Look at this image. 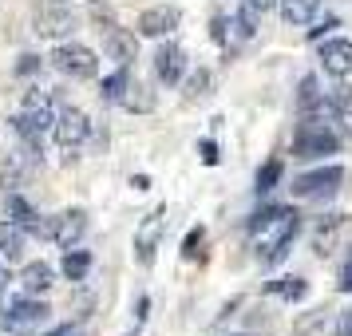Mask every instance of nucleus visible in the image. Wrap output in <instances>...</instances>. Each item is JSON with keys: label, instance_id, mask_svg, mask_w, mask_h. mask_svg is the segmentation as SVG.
<instances>
[{"label": "nucleus", "instance_id": "obj_38", "mask_svg": "<svg viewBox=\"0 0 352 336\" xmlns=\"http://www.w3.org/2000/svg\"><path fill=\"white\" fill-rule=\"evenodd\" d=\"M340 336H352V309L340 317Z\"/></svg>", "mask_w": 352, "mask_h": 336}, {"label": "nucleus", "instance_id": "obj_18", "mask_svg": "<svg viewBox=\"0 0 352 336\" xmlns=\"http://www.w3.org/2000/svg\"><path fill=\"white\" fill-rule=\"evenodd\" d=\"M277 8H281V20L285 24L301 28V24H309L320 12V0H277Z\"/></svg>", "mask_w": 352, "mask_h": 336}, {"label": "nucleus", "instance_id": "obj_30", "mask_svg": "<svg viewBox=\"0 0 352 336\" xmlns=\"http://www.w3.org/2000/svg\"><path fill=\"white\" fill-rule=\"evenodd\" d=\"M336 289H340V293H352V245H349V257H344V265H340Z\"/></svg>", "mask_w": 352, "mask_h": 336}, {"label": "nucleus", "instance_id": "obj_2", "mask_svg": "<svg viewBox=\"0 0 352 336\" xmlns=\"http://www.w3.org/2000/svg\"><path fill=\"white\" fill-rule=\"evenodd\" d=\"M48 60L60 76H67V80H96L99 76V56L87 48V44H76V40H64Z\"/></svg>", "mask_w": 352, "mask_h": 336}, {"label": "nucleus", "instance_id": "obj_13", "mask_svg": "<svg viewBox=\"0 0 352 336\" xmlns=\"http://www.w3.org/2000/svg\"><path fill=\"white\" fill-rule=\"evenodd\" d=\"M178 24H182V12H178L175 4H155V8L139 12V32H143V36H155V40L170 36Z\"/></svg>", "mask_w": 352, "mask_h": 336}, {"label": "nucleus", "instance_id": "obj_11", "mask_svg": "<svg viewBox=\"0 0 352 336\" xmlns=\"http://www.w3.org/2000/svg\"><path fill=\"white\" fill-rule=\"evenodd\" d=\"M83 234H87V214L83 210H64V214H56L48 222V238L56 245H64V249H72Z\"/></svg>", "mask_w": 352, "mask_h": 336}, {"label": "nucleus", "instance_id": "obj_40", "mask_svg": "<svg viewBox=\"0 0 352 336\" xmlns=\"http://www.w3.org/2000/svg\"><path fill=\"white\" fill-rule=\"evenodd\" d=\"M4 285H8V273L0 269V293H4Z\"/></svg>", "mask_w": 352, "mask_h": 336}, {"label": "nucleus", "instance_id": "obj_36", "mask_svg": "<svg viewBox=\"0 0 352 336\" xmlns=\"http://www.w3.org/2000/svg\"><path fill=\"white\" fill-rule=\"evenodd\" d=\"M245 4L254 8L257 16H265V12H270V8H273V4H277V0H245Z\"/></svg>", "mask_w": 352, "mask_h": 336}, {"label": "nucleus", "instance_id": "obj_19", "mask_svg": "<svg viewBox=\"0 0 352 336\" xmlns=\"http://www.w3.org/2000/svg\"><path fill=\"white\" fill-rule=\"evenodd\" d=\"M52 277H56V273H52V265L48 261H32V265H24V273H20V285H24V293H48L52 289Z\"/></svg>", "mask_w": 352, "mask_h": 336}, {"label": "nucleus", "instance_id": "obj_20", "mask_svg": "<svg viewBox=\"0 0 352 336\" xmlns=\"http://www.w3.org/2000/svg\"><path fill=\"white\" fill-rule=\"evenodd\" d=\"M20 186H24V159L8 150V155H0V190L12 194Z\"/></svg>", "mask_w": 352, "mask_h": 336}, {"label": "nucleus", "instance_id": "obj_37", "mask_svg": "<svg viewBox=\"0 0 352 336\" xmlns=\"http://www.w3.org/2000/svg\"><path fill=\"white\" fill-rule=\"evenodd\" d=\"M214 40H218V44H226V20L222 16H214Z\"/></svg>", "mask_w": 352, "mask_h": 336}, {"label": "nucleus", "instance_id": "obj_22", "mask_svg": "<svg viewBox=\"0 0 352 336\" xmlns=\"http://www.w3.org/2000/svg\"><path fill=\"white\" fill-rule=\"evenodd\" d=\"M60 269H64L67 281H76V285H80V281H87V273H91V254L72 245V249L64 254V261H60Z\"/></svg>", "mask_w": 352, "mask_h": 336}, {"label": "nucleus", "instance_id": "obj_29", "mask_svg": "<svg viewBox=\"0 0 352 336\" xmlns=\"http://www.w3.org/2000/svg\"><path fill=\"white\" fill-rule=\"evenodd\" d=\"M202 241H206V229H202V225H194L190 234H186V241H182V257H186V261H194V257H198V249H202Z\"/></svg>", "mask_w": 352, "mask_h": 336}, {"label": "nucleus", "instance_id": "obj_10", "mask_svg": "<svg viewBox=\"0 0 352 336\" xmlns=\"http://www.w3.org/2000/svg\"><path fill=\"white\" fill-rule=\"evenodd\" d=\"M320 67H324L333 80H349L352 76V36L324 40V44H320Z\"/></svg>", "mask_w": 352, "mask_h": 336}, {"label": "nucleus", "instance_id": "obj_14", "mask_svg": "<svg viewBox=\"0 0 352 336\" xmlns=\"http://www.w3.org/2000/svg\"><path fill=\"white\" fill-rule=\"evenodd\" d=\"M297 111L301 119H324V115H336L329 96L320 91V80L317 76H305L301 80V91H297Z\"/></svg>", "mask_w": 352, "mask_h": 336}, {"label": "nucleus", "instance_id": "obj_26", "mask_svg": "<svg viewBox=\"0 0 352 336\" xmlns=\"http://www.w3.org/2000/svg\"><path fill=\"white\" fill-rule=\"evenodd\" d=\"M257 12L254 8H250V4H241L238 12H234V20H230V28H234V36H238V40H250V36L257 32Z\"/></svg>", "mask_w": 352, "mask_h": 336}, {"label": "nucleus", "instance_id": "obj_3", "mask_svg": "<svg viewBox=\"0 0 352 336\" xmlns=\"http://www.w3.org/2000/svg\"><path fill=\"white\" fill-rule=\"evenodd\" d=\"M48 317H52V309L28 293V297L0 304V333H28V328H40Z\"/></svg>", "mask_w": 352, "mask_h": 336}, {"label": "nucleus", "instance_id": "obj_6", "mask_svg": "<svg viewBox=\"0 0 352 336\" xmlns=\"http://www.w3.org/2000/svg\"><path fill=\"white\" fill-rule=\"evenodd\" d=\"M162 238H166V206L151 210L143 222L135 225V257H139V265H155Z\"/></svg>", "mask_w": 352, "mask_h": 336}, {"label": "nucleus", "instance_id": "obj_34", "mask_svg": "<svg viewBox=\"0 0 352 336\" xmlns=\"http://www.w3.org/2000/svg\"><path fill=\"white\" fill-rule=\"evenodd\" d=\"M44 336H83V328L80 324H60V328H52V333H44Z\"/></svg>", "mask_w": 352, "mask_h": 336}, {"label": "nucleus", "instance_id": "obj_16", "mask_svg": "<svg viewBox=\"0 0 352 336\" xmlns=\"http://www.w3.org/2000/svg\"><path fill=\"white\" fill-rule=\"evenodd\" d=\"M344 225H349L344 214H329V218L317 225V234H313V254L317 257H333L336 241H340V234H344Z\"/></svg>", "mask_w": 352, "mask_h": 336}, {"label": "nucleus", "instance_id": "obj_35", "mask_svg": "<svg viewBox=\"0 0 352 336\" xmlns=\"http://www.w3.org/2000/svg\"><path fill=\"white\" fill-rule=\"evenodd\" d=\"M336 119H340V131L352 139V107H344V111H336Z\"/></svg>", "mask_w": 352, "mask_h": 336}, {"label": "nucleus", "instance_id": "obj_4", "mask_svg": "<svg viewBox=\"0 0 352 336\" xmlns=\"http://www.w3.org/2000/svg\"><path fill=\"white\" fill-rule=\"evenodd\" d=\"M80 28V12L72 8V0H40L36 4V32L48 40H64Z\"/></svg>", "mask_w": 352, "mask_h": 336}, {"label": "nucleus", "instance_id": "obj_28", "mask_svg": "<svg viewBox=\"0 0 352 336\" xmlns=\"http://www.w3.org/2000/svg\"><path fill=\"white\" fill-rule=\"evenodd\" d=\"M293 333H297V336H320V333H324V309H317V313L301 317L297 324H293Z\"/></svg>", "mask_w": 352, "mask_h": 336}, {"label": "nucleus", "instance_id": "obj_12", "mask_svg": "<svg viewBox=\"0 0 352 336\" xmlns=\"http://www.w3.org/2000/svg\"><path fill=\"white\" fill-rule=\"evenodd\" d=\"M12 127H16V135L32 146V150H40L44 131H52V111H48V107H24V111L12 119Z\"/></svg>", "mask_w": 352, "mask_h": 336}, {"label": "nucleus", "instance_id": "obj_21", "mask_svg": "<svg viewBox=\"0 0 352 336\" xmlns=\"http://www.w3.org/2000/svg\"><path fill=\"white\" fill-rule=\"evenodd\" d=\"M265 293L270 297H281V301H305L309 297V281L305 277H277V281L265 285Z\"/></svg>", "mask_w": 352, "mask_h": 336}, {"label": "nucleus", "instance_id": "obj_23", "mask_svg": "<svg viewBox=\"0 0 352 336\" xmlns=\"http://www.w3.org/2000/svg\"><path fill=\"white\" fill-rule=\"evenodd\" d=\"M206 96H214V71L210 67H198V71H190L186 76V99H206Z\"/></svg>", "mask_w": 352, "mask_h": 336}, {"label": "nucleus", "instance_id": "obj_1", "mask_svg": "<svg viewBox=\"0 0 352 336\" xmlns=\"http://www.w3.org/2000/svg\"><path fill=\"white\" fill-rule=\"evenodd\" d=\"M254 249H257V261L270 269V265H281L289 257V245L297 238V229H301V214L289 206H270L261 210L254 218Z\"/></svg>", "mask_w": 352, "mask_h": 336}, {"label": "nucleus", "instance_id": "obj_31", "mask_svg": "<svg viewBox=\"0 0 352 336\" xmlns=\"http://www.w3.org/2000/svg\"><path fill=\"white\" fill-rule=\"evenodd\" d=\"M245 324H250L254 333H273V320L265 317V309H257V313H250V317H245Z\"/></svg>", "mask_w": 352, "mask_h": 336}, {"label": "nucleus", "instance_id": "obj_39", "mask_svg": "<svg viewBox=\"0 0 352 336\" xmlns=\"http://www.w3.org/2000/svg\"><path fill=\"white\" fill-rule=\"evenodd\" d=\"M131 186H135V190H151V178H146V175H135V178H131Z\"/></svg>", "mask_w": 352, "mask_h": 336}, {"label": "nucleus", "instance_id": "obj_41", "mask_svg": "<svg viewBox=\"0 0 352 336\" xmlns=\"http://www.w3.org/2000/svg\"><path fill=\"white\" fill-rule=\"evenodd\" d=\"M0 336H20V333H0Z\"/></svg>", "mask_w": 352, "mask_h": 336}, {"label": "nucleus", "instance_id": "obj_7", "mask_svg": "<svg viewBox=\"0 0 352 336\" xmlns=\"http://www.w3.org/2000/svg\"><path fill=\"white\" fill-rule=\"evenodd\" d=\"M52 135H56V143L64 146V150H80L87 143V135H91V119L80 111V107H60V115L52 119Z\"/></svg>", "mask_w": 352, "mask_h": 336}, {"label": "nucleus", "instance_id": "obj_17", "mask_svg": "<svg viewBox=\"0 0 352 336\" xmlns=\"http://www.w3.org/2000/svg\"><path fill=\"white\" fill-rule=\"evenodd\" d=\"M155 103H159L155 91H151L146 83H139V80H131L127 91H123V99H119V107L131 111V115H151V111H155Z\"/></svg>", "mask_w": 352, "mask_h": 336}, {"label": "nucleus", "instance_id": "obj_9", "mask_svg": "<svg viewBox=\"0 0 352 336\" xmlns=\"http://www.w3.org/2000/svg\"><path fill=\"white\" fill-rule=\"evenodd\" d=\"M99 32H103V52H107L119 67H131L139 60V40H135V32L119 28V24H107V28H99Z\"/></svg>", "mask_w": 352, "mask_h": 336}, {"label": "nucleus", "instance_id": "obj_5", "mask_svg": "<svg viewBox=\"0 0 352 336\" xmlns=\"http://www.w3.org/2000/svg\"><path fill=\"white\" fill-rule=\"evenodd\" d=\"M336 146L340 139L320 119H301V127L293 135V159H324V155H336Z\"/></svg>", "mask_w": 352, "mask_h": 336}, {"label": "nucleus", "instance_id": "obj_24", "mask_svg": "<svg viewBox=\"0 0 352 336\" xmlns=\"http://www.w3.org/2000/svg\"><path fill=\"white\" fill-rule=\"evenodd\" d=\"M20 245H24V229L16 222H0V254L8 257H20Z\"/></svg>", "mask_w": 352, "mask_h": 336}, {"label": "nucleus", "instance_id": "obj_15", "mask_svg": "<svg viewBox=\"0 0 352 336\" xmlns=\"http://www.w3.org/2000/svg\"><path fill=\"white\" fill-rule=\"evenodd\" d=\"M155 76H159L166 87L182 83V76H186V52L178 48V44H162V48L155 52Z\"/></svg>", "mask_w": 352, "mask_h": 336}, {"label": "nucleus", "instance_id": "obj_42", "mask_svg": "<svg viewBox=\"0 0 352 336\" xmlns=\"http://www.w3.org/2000/svg\"><path fill=\"white\" fill-rule=\"evenodd\" d=\"M87 4H99V0H87Z\"/></svg>", "mask_w": 352, "mask_h": 336}, {"label": "nucleus", "instance_id": "obj_25", "mask_svg": "<svg viewBox=\"0 0 352 336\" xmlns=\"http://www.w3.org/2000/svg\"><path fill=\"white\" fill-rule=\"evenodd\" d=\"M127 83H131V71H127V67L111 71V76L103 80V91H99V96H103V103H119V99H123V91H127Z\"/></svg>", "mask_w": 352, "mask_h": 336}, {"label": "nucleus", "instance_id": "obj_32", "mask_svg": "<svg viewBox=\"0 0 352 336\" xmlns=\"http://www.w3.org/2000/svg\"><path fill=\"white\" fill-rule=\"evenodd\" d=\"M198 150H202V162H206V166H218V159H222V155H218V143H214V139H202V143H198Z\"/></svg>", "mask_w": 352, "mask_h": 336}, {"label": "nucleus", "instance_id": "obj_8", "mask_svg": "<svg viewBox=\"0 0 352 336\" xmlns=\"http://www.w3.org/2000/svg\"><path fill=\"white\" fill-rule=\"evenodd\" d=\"M344 182V166H320V170H309L293 182V194L297 198H333Z\"/></svg>", "mask_w": 352, "mask_h": 336}, {"label": "nucleus", "instance_id": "obj_33", "mask_svg": "<svg viewBox=\"0 0 352 336\" xmlns=\"http://www.w3.org/2000/svg\"><path fill=\"white\" fill-rule=\"evenodd\" d=\"M16 71H20V76H32V71H40V56H20Z\"/></svg>", "mask_w": 352, "mask_h": 336}, {"label": "nucleus", "instance_id": "obj_27", "mask_svg": "<svg viewBox=\"0 0 352 336\" xmlns=\"http://www.w3.org/2000/svg\"><path fill=\"white\" fill-rule=\"evenodd\" d=\"M281 175H285V162H281V159H270L261 170H257V190H261V194L273 190V186L281 182Z\"/></svg>", "mask_w": 352, "mask_h": 336}]
</instances>
